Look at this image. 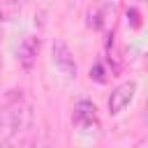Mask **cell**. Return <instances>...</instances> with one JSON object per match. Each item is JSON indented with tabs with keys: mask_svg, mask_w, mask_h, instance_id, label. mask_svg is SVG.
Masks as SVG:
<instances>
[{
	"mask_svg": "<svg viewBox=\"0 0 148 148\" xmlns=\"http://www.w3.org/2000/svg\"><path fill=\"white\" fill-rule=\"evenodd\" d=\"M30 120H32L30 106L25 102H21V95L16 102L0 109V146L14 143L18 139V134H23L30 127Z\"/></svg>",
	"mask_w": 148,
	"mask_h": 148,
	"instance_id": "obj_1",
	"label": "cell"
},
{
	"mask_svg": "<svg viewBox=\"0 0 148 148\" xmlns=\"http://www.w3.org/2000/svg\"><path fill=\"white\" fill-rule=\"evenodd\" d=\"M51 53H53V62H56V67L67 76V79H74L76 74H79V65H76V60H74V53L69 51V46L65 44V42H53V49H51Z\"/></svg>",
	"mask_w": 148,
	"mask_h": 148,
	"instance_id": "obj_2",
	"label": "cell"
},
{
	"mask_svg": "<svg viewBox=\"0 0 148 148\" xmlns=\"http://www.w3.org/2000/svg\"><path fill=\"white\" fill-rule=\"evenodd\" d=\"M134 92H136V81H125V83L116 86L109 95V113L116 116L125 106H130V102L134 99Z\"/></svg>",
	"mask_w": 148,
	"mask_h": 148,
	"instance_id": "obj_3",
	"label": "cell"
},
{
	"mask_svg": "<svg viewBox=\"0 0 148 148\" xmlns=\"http://www.w3.org/2000/svg\"><path fill=\"white\" fill-rule=\"evenodd\" d=\"M37 53H39V37H23V42L18 44L16 49V60L23 69H32L35 67V60H37Z\"/></svg>",
	"mask_w": 148,
	"mask_h": 148,
	"instance_id": "obj_4",
	"label": "cell"
},
{
	"mask_svg": "<svg viewBox=\"0 0 148 148\" xmlns=\"http://www.w3.org/2000/svg\"><path fill=\"white\" fill-rule=\"evenodd\" d=\"M72 123L81 130H88V127H97V113H95V104L88 102V99H81L76 102L74 106V113H72Z\"/></svg>",
	"mask_w": 148,
	"mask_h": 148,
	"instance_id": "obj_5",
	"label": "cell"
},
{
	"mask_svg": "<svg viewBox=\"0 0 148 148\" xmlns=\"http://www.w3.org/2000/svg\"><path fill=\"white\" fill-rule=\"evenodd\" d=\"M21 12L18 0H0V21H14Z\"/></svg>",
	"mask_w": 148,
	"mask_h": 148,
	"instance_id": "obj_6",
	"label": "cell"
},
{
	"mask_svg": "<svg viewBox=\"0 0 148 148\" xmlns=\"http://www.w3.org/2000/svg\"><path fill=\"white\" fill-rule=\"evenodd\" d=\"M127 23H130L132 28H141V14H139V9H136L134 5L127 7Z\"/></svg>",
	"mask_w": 148,
	"mask_h": 148,
	"instance_id": "obj_7",
	"label": "cell"
},
{
	"mask_svg": "<svg viewBox=\"0 0 148 148\" xmlns=\"http://www.w3.org/2000/svg\"><path fill=\"white\" fill-rule=\"evenodd\" d=\"M90 79H95V81H99V83L106 81V76H104V65H102V62H97L95 67H90Z\"/></svg>",
	"mask_w": 148,
	"mask_h": 148,
	"instance_id": "obj_8",
	"label": "cell"
},
{
	"mask_svg": "<svg viewBox=\"0 0 148 148\" xmlns=\"http://www.w3.org/2000/svg\"><path fill=\"white\" fill-rule=\"evenodd\" d=\"M130 2H141V0H130Z\"/></svg>",
	"mask_w": 148,
	"mask_h": 148,
	"instance_id": "obj_9",
	"label": "cell"
},
{
	"mask_svg": "<svg viewBox=\"0 0 148 148\" xmlns=\"http://www.w3.org/2000/svg\"><path fill=\"white\" fill-rule=\"evenodd\" d=\"M0 42H2V30H0Z\"/></svg>",
	"mask_w": 148,
	"mask_h": 148,
	"instance_id": "obj_10",
	"label": "cell"
}]
</instances>
